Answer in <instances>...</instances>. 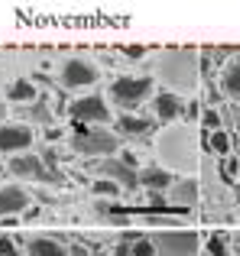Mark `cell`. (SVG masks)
Instances as JSON below:
<instances>
[{
  "mask_svg": "<svg viewBox=\"0 0 240 256\" xmlns=\"http://www.w3.org/2000/svg\"><path fill=\"white\" fill-rule=\"evenodd\" d=\"M36 143L30 124H0V152H13V156H23L30 152V146Z\"/></svg>",
  "mask_w": 240,
  "mask_h": 256,
  "instance_id": "obj_9",
  "label": "cell"
},
{
  "mask_svg": "<svg viewBox=\"0 0 240 256\" xmlns=\"http://www.w3.org/2000/svg\"><path fill=\"white\" fill-rule=\"evenodd\" d=\"M91 192H94L98 198H117V194H120V188L114 185V182H104V178H98L94 185H91Z\"/></svg>",
  "mask_w": 240,
  "mask_h": 256,
  "instance_id": "obj_22",
  "label": "cell"
},
{
  "mask_svg": "<svg viewBox=\"0 0 240 256\" xmlns=\"http://www.w3.org/2000/svg\"><path fill=\"white\" fill-rule=\"evenodd\" d=\"M237 143H240V136H237Z\"/></svg>",
  "mask_w": 240,
  "mask_h": 256,
  "instance_id": "obj_35",
  "label": "cell"
},
{
  "mask_svg": "<svg viewBox=\"0 0 240 256\" xmlns=\"http://www.w3.org/2000/svg\"><path fill=\"white\" fill-rule=\"evenodd\" d=\"M159 152V166L166 172L169 169H182V172H195L198 169V140L188 126H172L159 136L156 143Z\"/></svg>",
  "mask_w": 240,
  "mask_h": 256,
  "instance_id": "obj_1",
  "label": "cell"
},
{
  "mask_svg": "<svg viewBox=\"0 0 240 256\" xmlns=\"http://www.w3.org/2000/svg\"><path fill=\"white\" fill-rule=\"evenodd\" d=\"M237 246H240V234H237Z\"/></svg>",
  "mask_w": 240,
  "mask_h": 256,
  "instance_id": "obj_34",
  "label": "cell"
},
{
  "mask_svg": "<svg viewBox=\"0 0 240 256\" xmlns=\"http://www.w3.org/2000/svg\"><path fill=\"white\" fill-rule=\"evenodd\" d=\"M98 82V68L84 58H68L62 65V88L68 91H78V88H91Z\"/></svg>",
  "mask_w": 240,
  "mask_h": 256,
  "instance_id": "obj_10",
  "label": "cell"
},
{
  "mask_svg": "<svg viewBox=\"0 0 240 256\" xmlns=\"http://www.w3.org/2000/svg\"><path fill=\"white\" fill-rule=\"evenodd\" d=\"M65 114H68L72 124H88V126H104V124L114 120V114H110L108 100H104L101 94H84V98H75Z\"/></svg>",
  "mask_w": 240,
  "mask_h": 256,
  "instance_id": "obj_4",
  "label": "cell"
},
{
  "mask_svg": "<svg viewBox=\"0 0 240 256\" xmlns=\"http://www.w3.org/2000/svg\"><path fill=\"white\" fill-rule=\"evenodd\" d=\"M124 56H126V58H143V56H146V49H143V46H126Z\"/></svg>",
  "mask_w": 240,
  "mask_h": 256,
  "instance_id": "obj_28",
  "label": "cell"
},
{
  "mask_svg": "<svg viewBox=\"0 0 240 256\" xmlns=\"http://www.w3.org/2000/svg\"><path fill=\"white\" fill-rule=\"evenodd\" d=\"M208 253L211 256H228V237H224V234H211L208 237Z\"/></svg>",
  "mask_w": 240,
  "mask_h": 256,
  "instance_id": "obj_23",
  "label": "cell"
},
{
  "mask_svg": "<svg viewBox=\"0 0 240 256\" xmlns=\"http://www.w3.org/2000/svg\"><path fill=\"white\" fill-rule=\"evenodd\" d=\"M221 94L228 100H234V104L240 107V58L237 62H228L224 65V72H221Z\"/></svg>",
  "mask_w": 240,
  "mask_h": 256,
  "instance_id": "obj_16",
  "label": "cell"
},
{
  "mask_svg": "<svg viewBox=\"0 0 240 256\" xmlns=\"http://www.w3.org/2000/svg\"><path fill=\"white\" fill-rule=\"evenodd\" d=\"M208 150H211V152H218L221 159H228V156H230V150H234V140H230V133H228V130L208 133Z\"/></svg>",
  "mask_w": 240,
  "mask_h": 256,
  "instance_id": "obj_20",
  "label": "cell"
},
{
  "mask_svg": "<svg viewBox=\"0 0 240 256\" xmlns=\"http://www.w3.org/2000/svg\"><path fill=\"white\" fill-rule=\"evenodd\" d=\"M0 124H6V107L0 104Z\"/></svg>",
  "mask_w": 240,
  "mask_h": 256,
  "instance_id": "obj_32",
  "label": "cell"
},
{
  "mask_svg": "<svg viewBox=\"0 0 240 256\" xmlns=\"http://www.w3.org/2000/svg\"><path fill=\"white\" fill-rule=\"evenodd\" d=\"M46 140H49V143H58V140H62V130H58V126H49V130H46Z\"/></svg>",
  "mask_w": 240,
  "mask_h": 256,
  "instance_id": "obj_31",
  "label": "cell"
},
{
  "mask_svg": "<svg viewBox=\"0 0 240 256\" xmlns=\"http://www.w3.org/2000/svg\"><path fill=\"white\" fill-rule=\"evenodd\" d=\"M68 143L75 152L91 156V159H110L120 150V136L110 133L108 126H82V130H75V136Z\"/></svg>",
  "mask_w": 240,
  "mask_h": 256,
  "instance_id": "obj_3",
  "label": "cell"
},
{
  "mask_svg": "<svg viewBox=\"0 0 240 256\" xmlns=\"http://www.w3.org/2000/svg\"><path fill=\"white\" fill-rule=\"evenodd\" d=\"M20 117H26L30 124H42L46 130H49V126L56 124V117H52L49 104H42V100H36V104H26V107H20Z\"/></svg>",
  "mask_w": 240,
  "mask_h": 256,
  "instance_id": "obj_19",
  "label": "cell"
},
{
  "mask_svg": "<svg viewBox=\"0 0 240 256\" xmlns=\"http://www.w3.org/2000/svg\"><path fill=\"white\" fill-rule=\"evenodd\" d=\"M150 94H152V78H146V75H140V78H117V82L110 84L114 104L126 107V110L136 107V104H143Z\"/></svg>",
  "mask_w": 240,
  "mask_h": 256,
  "instance_id": "obj_6",
  "label": "cell"
},
{
  "mask_svg": "<svg viewBox=\"0 0 240 256\" xmlns=\"http://www.w3.org/2000/svg\"><path fill=\"white\" fill-rule=\"evenodd\" d=\"M130 253L133 256H156V250H152V237H140L136 244H130Z\"/></svg>",
  "mask_w": 240,
  "mask_h": 256,
  "instance_id": "obj_24",
  "label": "cell"
},
{
  "mask_svg": "<svg viewBox=\"0 0 240 256\" xmlns=\"http://www.w3.org/2000/svg\"><path fill=\"white\" fill-rule=\"evenodd\" d=\"M39 98V88L30 82V78H20V82H13L10 88H6V100H13V104L26 107V104H36Z\"/></svg>",
  "mask_w": 240,
  "mask_h": 256,
  "instance_id": "obj_17",
  "label": "cell"
},
{
  "mask_svg": "<svg viewBox=\"0 0 240 256\" xmlns=\"http://www.w3.org/2000/svg\"><path fill=\"white\" fill-rule=\"evenodd\" d=\"M114 256H133L130 244H126V240H117V244H114Z\"/></svg>",
  "mask_w": 240,
  "mask_h": 256,
  "instance_id": "obj_30",
  "label": "cell"
},
{
  "mask_svg": "<svg viewBox=\"0 0 240 256\" xmlns=\"http://www.w3.org/2000/svg\"><path fill=\"white\" fill-rule=\"evenodd\" d=\"M202 124H204V133H218V130H224V124H221V114H218L214 107L202 114Z\"/></svg>",
  "mask_w": 240,
  "mask_h": 256,
  "instance_id": "obj_21",
  "label": "cell"
},
{
  "mask_svg": "<svg viewBox=\"0 0 240 256\" xmlns=\"http://www.w3.org/2000/svg\"><path fill=\"white\" fill-rule=\"evenodd\" d=\"M0 256H20V246L13 237H0Z\"/></svg>",
  "mask_w": 240,
  "mask_h": 256,
  "instance_id": "obj_26",
  "label": "cell"
},
{
  "mask_svg": "<svg viewBox=\"0 0 240 256\" xmlns=\"http://www.w3.org/2000/svg\"><path fill=\"white\" fill-rule=\"evenodd\" d=\"M152 110H156V120H162V124H172V120L182 117L185 100L178 98L176 91H159L156 100H152Z\"/></svg>",
  "mask_w": 240,
  "mask_h": 256,
  "instance_id": "obj_12",
  "label": "cell"
},
{
  "mask_svg": "<svg viewBox=\"0 0 240 256\" xmlns=\"http://www.w3.org/2000/svg\"><path fill=\"white\" fill-rule=\"evenodd\" d=\"M136 182L143 188H150V192H162V188H172V172H166L162 166H143V169H136Z\"/></svg>",
  "mask_w": 240,
  "mask_h": 256,
  "instance_id": "obj_13",
  "label": "cell"
},
{
  "mask_svg": "<svg viewBox=\"0 0 240 256\" xmlns=\"http://www.w3.org/2000/svg\"><path fill=\"white\" fill-rule=\"evenodd\" d=\"M32 204V192L26 185H4L0 188V218H13V214L26 211Z\"/></svg>",
  "mask_w": 240,
  "mask_h": 256,
  "instance_id": "obj_11",
  "label": "cell"
},
{
  "mask_svg": "<svg viewBox=\"0 0 240 256\" xmlns=\"http://www.w3.org/2000/svg\"><path fill=\"white\" fill-rule=\"evenodd\" d=\"M234 201H237V204H240V182H237V185H234Z\"/></svg>",
  "mask_w": 240,
  "mask_h": 256,
  "instance_id": "obj_33",
  "label": "cell"
},
{
  "mask_svg": "<svg viewBox=\"0 0 240 256\" xmlns=\"http://www.w3.org/2000/svg\"><path fill=\"white\" fill-rule=\"evenodd\" d=\"M218 166H221V178H224V182H234V178H237V166H240V162H237L234 156L221 159V162H218Z\"/></svg>",
  "mask_w": 240,
  "mask_h": 256,
  "instance_id": "obj_25",
  "label": "cell"
},
{
  "mask_svg": "<svg viewBox=\"0 0 240 256\" xmlns=\"http://www.w3.org/2000/svg\"><path fill=\"white\" fill-rule=\"evenodd\" d=\"M185 120H198V117H202V107H198V100H192V104H185Z\"/></svg>",
  "mask_w": 240,
  "mask_h": 256,
  "instance_id": "obj_27",
  "label": "cell"
},
{
  "mask_svg": "<svg viewBox=\"0 0 240 256\" xmlns=\"http://www.w3.org/2000/svg\"><path fill=\"white\" fill-rule=\"evenodd\" d=\"M169 201H172V204H178V208H195V204H198V182H195V178L172 182Z\"/></svg>",
  "mask_w": 240,
  "mask_h": 256,
  "instance_id": "obj_15",
  "label": "cell"
},
{
  "mask_svg": "<svg viewBox=\"0 0 240 256\" xmlns=\"http://www.w3.org/2000/svg\"><path fill=\"white\" fill-rule=\"evenodd\" d=\"M68 256H91V250H88L84 244H78V240H75V244L68 246Z\"/></svg>",
  "mask_w": 240,
  "mask_h": 256,
  "instance_id": "obj_29",
  "label": "cell"
},
{
  "mask_svg": "<svg viewBox=\"0 0 240 256\" xmlns=\"http://www.w3.org/2000/svg\"><path fill=\"white\" fill-rule=\"evenodd\" d=\"M156 130V120L152 117H136V114H124L117 120V133L120 136H146V133Z\"/></svg>",
  "mask_w": 240,
  "mask_h": 256,
  "instance_id": "obj_14",
  "label": "cell"
},
{
  "mask_svg": "<svg viewBox=\"0 0 240 256\" xmlns=\"http://www.w3.org/2000/svg\"><path fill=\"white\" fill-rule=\"evenodd\" d=\"M10 175L20 182H58L56 172L46 169V162L32 152H23V156H13L10 159Z\"/></svg>",
  "mask_w": 240,
  "mask_h": 256,
  "instance_id": "obj_8",
  "label": "cell"
},
{
  "mask_svg": "<svg viewBox=\"0 0 240 256\" xmlns=\"http://www.w3.org/2000/svg\"><path fill=\"white\" fill-rule=\"evenodd\" d=\"M26 250H30V256H68V250L58 244V237H32Z\"/></svg>",
  "mask_w": 240,
  "mask_h": 256,
  "instance_id": "obj_18",
  "label": "cell"
},
{
  "mask_svg": "<svg viewBox=\"0 0 240 256\" xmlns=\"http://www.w3.org/2000/svg\"><path fill=\"white\" fill-rule=\"evenodd\" d=\"M198 56L192 49H169V52H162L159 56V62H156V75H159V82H162L166 88H176V94L182 98L185 91H195L198 88Z\"/></svg>",
  "mask_w": 240,
  "mask_h": 256,
  "instance_id": "obj_2",
  "label": "cell"
},
{
  "mask_svg": "<svg viewBox=\"0 0 240 256\" xmlns=\"http://www.w3.org/2000/svg\"><path fill=\"white\" fill-rule=\"evenodd\" d=\"M152 250L156 256H198L202 250V237L195 230H162L152 237Z\"/></svg>",
  "mask_w": 240,
  "mask_h": 256,
  "instance_id": "obj_5",
  "label": "cell"
},
{
  "mask_svg": "<svg viewBox=\"0 0 240 256\" xmlns=\"http://www.w3.org/2000/svg\"><path fill=\"white\" fill-rule=\"evenodd\" d=\"M91 169L101 175L104 182H114L117 188H126V192H136L140 182H136V169H130V166L124 162V159H94L91 162Z\"/></svg>",
  "mask_w": 240,
  "mask_h": 256,
  "instance_id": "obj_7",
  "label": "cell"
}]
</instances>
